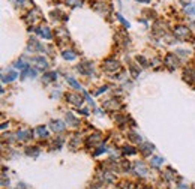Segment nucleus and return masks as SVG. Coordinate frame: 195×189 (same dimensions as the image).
Instances as JSON below:
<instances>
[{
	"label": "nucleus",
	"instance_id": "1",
	"mask_svg": "<svg viewBox=\"0 0 195 189\" xmlns=\"http://www.w3.org/2000/svg\"><path fill=\"white\" fill-rule=\"evenodd\" d=\"M119 68H120V65H119V62L114 59H108V60L104 62V69L107 72H114V71H117Z\"/></svg>",
	"mask_w": 195,
	"mask_h": 189
},
{
	"label": "nucleus",
	"instance_id": "2",
	"mask_svg": "<svg viewBox=\"0 0 195 189\" xmlns=\"http://www.w3.org/2000/svg\"><path fill=\"white\" fill-rule=\"evenodd\" d=\"M188 35H189V30H188L186 26H177L174 29V36L176 38H186Z\"/></svg>",
	"mask_w": 195,
	"mask_h": 189
},
{
	"label": "nucleus",
	"instance_id": "3",
	"mask_svg": "<svg viewBox=\"0 0 195 189\" xmlns=\"http://www.w3.org/2000/svg\"><path fill=\"white\" fill-rule=\"evenodd\" d=\"M164 63H165V66L168 68V69H176V66H177V59L173 56V54H168L167 57H165V60H164Z\"/></svg>",
	"mask_w": 195,
	"mask_h": 189
},
{
	"label": "nucleus",
	"instance_id": "4",
	"mask_svg": "<svg viewBox=\"0 0 195 189\" xmlns=\"http://www.w3.org/2000/svg\"><path fill=\"white\" fill-rule=\"evenodd\" d=\"M140 152L144 156H150L153 152V146L150 143H140Z\"/></svg>",
	"mask_w": 195,
	"mask_h": 189
},
{
	"label": "nucleus",
	"instance_id": "5",
	"mask_svg": "<svg viewBox=\"0 0 195 189\" xmlns=\"http://www.w3.org/2000/svg\"><path fill=\"white\" fill-rule=\"evenodd\" d=\"M50 126H51V129L54 131V132H59V134L65 131V123L60 122V120H53V122L50 123Z\"/></svg>",
	"mask_w": 195,
	"mask_h": 189
},
{
	"label": "nucleus",
	"instance_id": "6",
	"mask_svg": "<svg viewBox=\"0 0 195 189\" xmlns=\"http://www.w3.org/2000/svg\"><path fill=\"white\" fill-rule=\"evenodd\" d=\"M57 78V72H45L44 75H42V81L45 84H48V83H53L54 80Z\"/></svg>",
	"mask_w": 195,
	"mask_h": 189
},
{
	"label": "nucleus",
	"instance_id": "7",
	"mask_svg": "<svg viewBox=\"0 0 195 189\" xmlns=\"http://www.w3.org/2000/svg\"><path fill=\"white\" fill-rule=\"evenodd\" d=\"M33 62H35V65L38 66V69H41V71H45L47 68H48V63H47V60L44 57H35Z\"/></svg>",
	"mask_w": 195,
	"mask_h": 189
},
{
	"label": "nucleus",
	"instance_id": "8",
	"mask_svg": "<svg viewBox=\"0 0 195 189\" xmlns=\"http://www.w3.org/2000/svg\"><path fill=\"white\" fill-rule=\"evenodd\" d=\"M66 99H68V102L71 104H75V105H81V102H83V99L80 98V95H74V93H68L66 95Z\"/></svg>",
	"mask_w": 195,
	"mask_h": 189
},
{
	"label": "nucleus",
	"instance_id": "9",
	"mask_svg": "<svg viewBox=\"0 0 195 189\" xmlns=\"http://www.w3.org/2000/svg\"><path fill=\"white\" fill-rule=\"evenodd\" d=\"M30 137H32V131H29V129H23V131H18V132H17V138L21 140V141L29 140Z\"/></svg>",
	"mask_w": 195,
	"mask_h": 189
},
{
	"label": "nucleus",
	"instance_id": "10",
	"mask_svg": "<svg viewBox=\"0 0 195 189\" xmlns=\"http://www.w3.org/2000/svg\"><path fill=\"white\" fill-rule=\"evenodd\" d=\"M135 171H137L138 176H141V177H146L147 176V168L144 167V164H140L138 162L137 165H135Z\"/></svg>",
	"mask_w": 195,
	"mask_h": 189
},
{
	"label": "nucleus",
	"instance_id": "11",
	"mask_svg": "<svg viewBox=\"0 0 195 189\" xmlns=\"http://www.w3.org/2000/svg\"><path fill=\"white\" fill-rule=\"evenodd\" d=\"M29 45H30V47H29V50H30V51H42V50H44V48H42V45H41L38 41H35V39H32V41L29 42Z\"/></svg>",
	"mask_w": 195,
	"mask_h": 189
},
{
	"label": "nucleus",
	"instance_id": "12",
	"mask_svg": "<svg viewBox=\"0 0 195 189\" xmlns=\"http://www.w3.org/2000/svg\"><path fill=\"white\" fill-rule=\"evenodd\" d=\"M39 36H42V38H45V39H51V32H50V29L48 27H42V29H38L36 30Z\"/></svg>",
	"mask_w": 195,
	"mask_h": 189
},
{
	"label": "nucleus",
	"instance_id": "13",
	"mask_svg": "<svg viewBox=\"0 0 195 189\" xmlns=\"http://www.w3.org/2000/svg\"><path fill=\"white\" fill-rule=\"evenodd\" d=\"M66 123L71 125V126H78V125H80V120L75 119L72 114H66Z\"/></svg>",
	"mask_w": 195,
	"mask_h": 189
},
{
	"label": "nucleus",
	"instance_id": "14",
	"mask_svg": "<svg viewBox=\"0 0 195 189\" xmlns=\"http://www.w3.org/2000/svg\"><path fill=\"white\" fill-rule=\"evenodd\" d=\"M62 56H63V59H66V60H74L75 59V53L71 51V50H65V51L62 53Z\"/></svg>",
	"mask_w": 195,
	"mask_h": 189
},
{
	"label": "nucleus",
	"instance_id": "15",
	"mask_svg": "<svg viewBox=\"0 0 195 189\" xmlns=\"http://www.w3.org/2000/svg\"><path fill=\"white\" fill-rule=\"evenodd\" d=\"M122 152H123V155H135L137 153V149L132 147V146H125Z\"/></svg>",
	"mask_w": 195,
	"mask_h": 189
},
{
	"label": "nucleus",
	"instance_id": "16",
	"mask_svg": "<svg viewBox=\"0 0 195 189\" xmlns=\"http://www.w3.org/2000/svg\"><path fill=\"white\" fill-rule=\"evenodd\" d=\"M17 75H18V74H17L15 71H11L6 77H3V81H8V83H9V81H14V80L17 78Z\"/></svg>",
	"mask_w": 195,
	"mask_h": 189
},
{
	"label": "nucleus",
	"instance_id": "17",
	"mask_svg": "<svg viewBox=\"0 0 195 189\" xmlns=\"http://www.w3.org/2000/svg\"><path fill=\"white\" fill-rule=\"evenodd\" d=\"M128 137H129V140H131L132 143H141V137L137 135L135 132H129V134H128Z\"/></svg>",
	"mask_w": 195,
	"mask_h": 189
},
{
	"label": "nucleus",
	"instance_id": "18",
	"mask_svg": "<svg viewBox=\"0 0 195 189\" xmlns=\"http://www.w3.org/2000/svg\"><path fill=\"white\" fill-rule=\"evenodd\" d=\"M161 164H164V158H161V156H153L152 158V165L153 167H158Z\"/></svg>",
	"mask_w": 195,
	"mask_h": 189
},
{
	"label": "nucleus",
	"instance_id": "19",
	"mask_svg": "<svg viewBox=\"0 0 195 189\" xmlns=\"http://www.w3.org/2000/svg\"><path fill=\"white\" fill-rule=\"evenodd\" d=\"M104 107H105V108H110V110H117V108H119V104L114 102V101H107V102L104 104Z\"/></svg>",
	"mask_w": 195,
	"mask_h": 189
},
{
	"label": "nucleus",
	"instance_id": "20",
	"mask_svg": "<svg viewBox=\"0 0 195 189\" xmlns=\"http://www.w3.org/2000/svg\"><path fill=\"white\" fill-rule=\"evenodd\" d=\"M36 134H38L39 137H44V138H45L47 135H48V131H47L45 126H39V128L36 129Z\"/></svg>",
	"mask_w": 195,
	"mask_h": 189
},
{
	"label": "nucleus",
	"instance_id": "21",
	"mask_svg": "<svg viewBox=\"0 0 195 189\" xmlns=\"http://www.w3.org/2000/svg\"><path fill=\"white\" fill-rule=\"evenodd\" d=\"M102 182H105V183H111L113 180H114V176L111 174V173H104V176H102Z\"/></svg>",
	"mask_w": 195,
	"mask_h": 189
},
{
	"label": "nucleus",
	"instance_id": "22",
	"mask_svg": "<svg viewBox=\"0 0 195 189\" xmlns=\"http://www.w3.org/2000/svg\"><path fill=\"white\" fill-rule=\"evenodd\" d=\"M15 66H17V68H20V69H29L27 63H26V62H24L23 59L17 60V62H15Z\"/></svg>",
	"mask_w": 195,
	"mask_h": 189
},
{
	"label": "nucleus",
	"instance_id": "23",
	"mask_svg": "<svg viewBox=\"0 0 195 189\" xmlns=\"http://www.w3.org/2000/svg\"><path fill=\"white\" fill-rule=\"evenodd\" d=\"M66 5L71 6V8H75V6H80L81 5V0H65Z\"/></svg>",
	"mask_w": 195,
	"mask_h": 189
},
{
	"label": "nucleus",
	"instance_id": "24",
	"mask_svg": "<svg viewBox=\"0 0 195 189\" xmlns=\"http://www.w3.org/2000/svg\"><path fill=\"white\" fill-rule=\"evenodd\" d=\"M66 80H68L69 84H71V86H72L74 89H80V84L77 83V81H75V80H74L72 77H66Z\"/></svg>",
	"mask_w": 195,
	"mask_h": 189
},
{
	"label": "nucleus",
	"instance_id": "25",
	"mask_svg": "<svg viewBox=\"0 0 195 189\" xmlns=\"http://www.w3.org/2000/svg\"><path fill=\"white\" fill-rule=\"evenodd\" d=\"M99 140H101V134H95L93 137L89 138V143L90 144H96V141H99Z\"/></svg>",
	"mask_w": 195,
	"mask_h": 189
},
{
	"label": "nucleus",
	"instance_id": "26",
	"mask_svg": "<svg viewBox=\"0 0 195 189\" xmlns=\"http://www.w3.org/2000/svg\"><path fill=\"white\" fill-rule=\"evenodd\" d=\"M27 153L30 155V156H36V155L39 153V149H36V147H33V149H29V150H27Z\"/></svg>",
	"mask_w": 195,
	"mask_h": 189
},
{
	"label": "nucleus",
	"instance_id": "27",
	"mask_svg": "<svg viewBox=\"0 0 195 189\" xmlns=\"http://www.w3.org/2000/svg\"><path fill=\"white\" fill-rule=\"evenodd\" d=\"M186 12H188V14L195 15V5H189V6H186Z\"/></svg>",
	"mask_w": 195,
	"mask_h": 189
},
{
	"label": "nucleus",
	"instance_id": "28",
	"mask_svg": "<svg viewBox=\"0 0 195 189\" xmlns=\"http://www.w3.org/2000/svg\"><path fill=\"white\" fill-rule=\"evenodd\" d=\"M117 18H119V20L122 21V24H123V26H126V27H129V23H128V21L125 20V18H123V17H122V15H117Z\"/></svg>",
	"mask_w": 195,
	"mask_h": 189
},
{
	"label": "nucleus",
	"instance_id": "29",
	"mask_svg": "<svg viewBox=\"0 0 195 189\" xmlns=\"http://www.w3.org/2000/svg\"><path fill=\"white\" fill-rule=\"evenodd\" d=\"M102 152H105V147H102V146H101V147H99V149H98V150L95 152V156H98V155H101V153H102Z\"/></svg>",
	"mask_w": 195,
	"mask_h": 189
},
{
	"label": "nucleus",
	"instance_id": "30",
	"mask_svg": "<svg viewBox=\"0 0 195 189\" xmlns=\"http://www.w3.org/2000/svg\"><path fill=\"white\" fill-rule=\"evenodd\" d=\"M137 59H138V62H140L143 66H147V62L144 60V57H137Z\"/></svg>",
	"mask_w": 195,
	"mask_h": 189
},
{
	"label": "nucleus",
	"instance_id": "31",
	"mask_svg": "<svg viewBox=\"0 0 195 189\" xmlns=\"http://www.w3.org/2000/svg\"><path fill=\"white\" fill-rule=\"evenodd\" d=\"M105 90H107V86H104V87H101V89H98V92H96V96H98V95H101L102 92H105Z\"/></svg>",
	"mask_w": 195,
	"mask_h": 189
},
{
	"label": "nucleus",
	"instance_id": "32",
	"mask_svg": "<svg viewBox=\"0 0 195 189\" xmlns=\"http://www.w3.org/2000/svg\"><path fill=\"white\" fill-rule=\"evenodd\" d=\"M14 2H15V5L18 6V5H23V2H24V0H14Z\"/></svg>",
	"mask_w": 195,
	"mask_h": 189
},
{
	"label": "nucleus",
	"instance_id": "33",
	"mask_svg": "<svg viewBox=\"0 0 195 189\" xmlns=\"http://www.w3.org/2000/svg\"><path fill=\"white\" fill-rule=\"evenodd\" d=\"M177 189H188V186H185V185H180Z\"/></svg>",
	"mask_w": 195,
	"mask_h": 189
},
{
	"label": "nucleus",
	"instance_id": "34",
	"mask_svg": "<svg viewBox=\"0 0 195 189\" xmlns=\"http://www.w3.org/2000/svg\"><path fill=\"white\" fill-rule=\"evenodd\" d=\"M138 189H149V188H138Z\"/></svg>",
	"mask_w": 195,
	"mask_h": 189
}]
</instances>
